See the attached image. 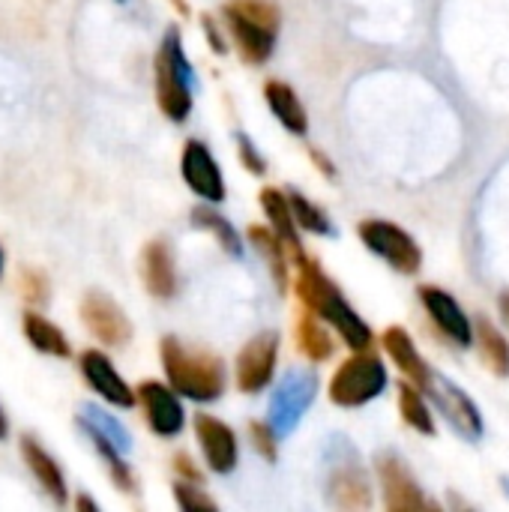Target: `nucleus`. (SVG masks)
I'll use <instances>...</instances> for the list:
<instances>
[{
    "mask_svg": "<svg viewBox=\"0 0 509 512\" xmlns=\"http://www.w3.org/2000/svg\"><path fill=\"white\" fill-rule=\"evenodd\" d=\"M153 75H156L159 111L168 120L183 123L192 114V66L183 54V42L177 30L165 33L153 60Z\"/></svg>",
    "mask_w": 509,
    "mask_h": 512,
    "instance_id": "20e7f679",
    "label": "nucleus"
},
{
    "mask_svg": "<svg viewBox=\"0 0 509 512\" xmlns=\"http://www.w3.org/2000/svg\"><path fill=\"white\" fill-rule=\"evenodd\" d=\"M327 486H330L327 489L330 504H336L342 510H369L372 507V486L357 462H336Z\"/></svg>",
    "mask_w": 509,
    "mask_h": 512,
    "instance_id": "6ab92c4d",
    "label": "nucleus"
},
{
    "mask_svg": "<svg viewBox=\"0 0 509 512\" xmlns=\"http://www.w3.org/2000/svg\"><path fill=\"white\" fill-rule=\"evenodd\" d=\"M297 294L309 312H315L324 324H330L345 339L348 348H354V351L372 348L369 324L354 312V306L345 300L339 285L309 255L303 261H297Z\"/></svg>",
    "mask_w": 509,
    "mask_h": 512,
    "instance_id": "f257e3e1",
    "label": "nucleus"
},
{
    "mask_svg": "<svg viewBox=\"0 0 509 512\" xmlns=\"http://www.w3.org/2000/svg\"><path fill=\"white\" fill-rule=\"evenodd\" d=\"M21 294L27 303H45L48 300V279L39 270H21Z\"/></svg>",
    "mask_w": 509,
    "mask_h": 512,
    "instance_id": "2f4dec72",
    "label": "nucleus"
},
{
    "mask_svg": "<svg viewBox=\"0 0 509 512\" xmlns=\"http://www.w3.org/2000/svg\"><path fill=\"white\" fill-rule=\"evenodd\" d=\"M429 396L438 402L441 414L453 423V429H459L465 438L477 441V438L483 435V417H480L477 405H474V402L468 399V393L459 390L453 381L435 375V378H432V387H429Z\"/></svg>",
    "mask_w": 509,
    "mask_h": 512,
    "instance_id": "2eb2a0df",
    "label": "nucleus"
},
{
    "mask_svg": "<svg viewBox=\"0 0 509 512\" xmlns=\"http://www.w3.org/2000/svg\"><path fill=\"white\" fill-rule=\"evenodd\" d=\"M21 453H24V462H27L30 474L39 480V486H42L57 504H63V501H66V480H63L57 462H54L33 438H24V441H21Z\"/></svg>",
    "mask_w": 509,
    "mask_h": 512,
    "instance_id": "4be33fe9",
    "label": "nucleus"
},
{
    "mask_svg": "<svg viewBox=\"0 0 509 512\" xmlns=\"http://www.w3.org/2000/svg\"><path fill=\"white\" fill-rule=\"evenodd\" d=\"M288 201H291V210H294L300 228H306V231H312V234H324V237L333 234V225H330L327 213H324L321 207H315L303 192L291 189V192H288Z\"/></svg>",
    "mask_w": 509,
    "mask_h": 512,
    "instance_id": "c85d7f7f",
    "label": "nucleus"
},
{
    "mask_svg": "<svg viewBox=\"0 0 509 512\" xmlns=\"http://www.w3.org/2000/svg\"><path fill=\"white\" fill-rule=\"evenodd\" d=\"M297 345L303 351V357H309L312 363H324L333 357L336 345H333V336L327 333L324 321L315 315V312H303L300 321H297Z\"/></svg>",
    "mask_w": 509,
    "mask_h": 512,
    "instance_id": "393cba45",
    "label": "nucleus"
},
{
    "mask_svg": "<svg viewBox=\"0 0 509 512\" xmlns=\"http://www.w3.org/2000/svg\"><path fill=\"white\" fill-rule=\"evenodd\" d=\"M180 171L186 186L207 204L225 201V177L222 168L216 165L210 147L204 141H186L183 156H180Z\"/></svg>",
    "mask_w": 509,
    "mask_h": 512,
    "instance_id": "1a4fd4ad",
    "label": "nucleus"
},
{
    "mask_svg": "<svg viewBox=\"0 0 509 512\" xmlns=\"http://www.w3.org/2000/svg\"><path fill=\"white\" fill-rule=\"evenodd\" d=\"M195 438L201 444V453L210 465V471L216 474H231L237 468V435L231 426H225L222 420L210 417V414H198L195 417Z\"/></svg>",
    "mask_w": 509,
    "mask_h": 512,
    "instance_id": "4468645a",
    "label": "nucleus"
},
{
    "mask_svg": "<svg viewBox=\"0 0 509 512\" xmlns=\"http://www.w3.org/2000/svg\"><path fill=\"white\" fill-rule=\"evenodd\" d=\"M162 369L168 384L195 402H216L225 393V363L201 348H186L174 336H165L159 345Z\"/></svg>",
    "mask_w": 509,
    "mask_h": 512,
    "instance_id": "f03ea898",
    "label": "nucleus"
},
{
    "mask_svg": "<svg viewBox=\"0 0 509 512\" xmlns=\"http://www.w3.org/2000/svg\"><path fill=\"white\" fill-rule=\"evenodd\" d=\"M390 378L384 363L369 351H354L330 378V402L339 408H360L387 390Z\"/></svg>",
    "mask_w": 509,
    "mask_h": 512,
    "instance_id": "39448f33",
    "label": "nucleus"
},
{
    "mask_svg": "<svg viewBox=\"0 0 509 512\" xmlns=\"http://www.w3.org/2000/svg\"><path fill=\"white\" fill-rule=\"evenodd\" d=\"M498 306H501V315H504V321L509 324V291H504V294H501Z\"/></svg>",
    "mask_w": 509,
    "mask_h": 512,
    "instance_id": "4c0bfd02",
    "label": "nucleus"
},
{
    "mask_svg": "<svg viewBox=\"0 0 509 512\" xmlns=\"http://www.w3.org/2000/svg\"><path fill=\"white\" fill-rule=\"evenodd\" d=\"M81 375H84V381H87L105 402H111V405H117V408H132L135 399H138V393L129 390V384L117 375L114 363H111L102 351H93V348H90V351L81 354Z\"/></svg>",
    "mask_w": 509,
    "mask_h": 512,
    "instance_id": "dca6fc26",
    "label": "nucleus"
},
{
    "mask_svg": "<svg viewBox=\"0 0 509 512\" xmlns=\"http://www.w3.org/2000/svg\"><path fill=\"white\" fill-rule=\"evenodd\" d=\"M198 483H189V480H183V483H177L174 486V498H177V507L186 512H216V501L204 492V489H195Z\"/></svg>",
    "mask_w": 509,
    "mask_h": 512,
    "instance_id": "7c9ffc66",
    "label": "nucleus"
},
{
    "mask_svg": "<svg viewBox=\"0 0 509 512\" xmlns=\"http://www.w3.org/2000/svg\"><path fill=\"white\" fill-rule=\"evenodd\" d=\"M357 234L363 240V246L378 255L381 261H387L393 270L405 273V276H414L420 273L423 267V249L420 243L405 231L399 228L396 222H387V219H366L357 225Z\"/></svg>",
    "mask_w": 509,
    "mask_h": 512,
    "instance_id": "423d86ee",
    "label": "nucleus"
},
{
    "mask_svg": "<svg viewBox=\"0 0 509 512\" xmlns=\"http://www.w3.org/2000/svg\"><path fill=\"white\" fill-rule=\"evenodd\" d=\"M222 15L240 51V60L252 66L270 60L282 24V12L273 0H231L225 3Z\"/></svg>",
    "mask_w": 509,
    "mask_h": 512,
    "instance_id": "7ed1b4c3",
    "label": "nucleus"
},
{
    "mask_svg": "<svg viewBox=\"0 0 509 512\" xmlns=\"http://www.w3.org/2000/svg\"><path fill=\"white\" fill-rule=\"evenodd\" d=\"M264 99L273 111V117L294 135H306L309 132V114H306V105L300 102L297 90L285 81H267L264 84Z\"/></svg>",
    "mask_w": 509,
    "mask_h": 512,
    "instance_id": "412c9836",
    "label": "nucleus"
},
{
    "mask_svg": "<svg viewBox=\"0 0 509 512\" xmlns=\"http://www.w3.org/2000/svg\"><path fill=\"white\" fill-rule=\"evenodd\" d=\"M378 480H381V492H384L387 510L417 512L432 507L426 501L420 483L408 474V468L396 456H381L378 459Z\"/></svg>",
    "mask_w": 509,
    "mask_h": 512,
    "instance_id": "ddd939ff",
    "label": "nucleus"
},
{
    "mask_svg": "<svg viewBox=\"0 0 509 512\" xmlns=\"http://www.w3.org/2000/svg\"><path fill=\"white\" fill-rule=\"evenodd\" d=\"M312 162H315V165H321L327 177H333V165H330V162L324 159V153H321V150H312Z\"/></svg>",
    "mask_w": 509,
    "mask_h": 512,
    "instance_id": "e433bc0d",
    "label": "nucleus"
},
{
    "mask_svg": "<svg viewBox=\"0 0 509 512\" xmlns=\"http://www.w3.org/2000/svg\"><path fill=\"white\" fill-rule=\"evenodd\" d=\"M240 162H243L252 174H264V171H267V162L258 156V150L252 147V141L243 138V135H240Z\"/></svg>",
    "mask_w": 509,
    "mask_h": 512,
    "instance_id": "72a5a7b5",
    "label": "nucleus"
},
{
    "mask_svg": "<svg viewBox=\"0 0 509 512\" xmlns=\"http://www.w3.org/2000/svg\"><path fill=\"white\" fill-rule=\"evenodd\" d=\"M276 360H279V336L276 333H258L249 345H243V351L237 354V387L240 393H261L276 372Z\"/></svg>",
    "mask_w": 509,
    "mask_h": 512,
    "instance_id": "6e6552de",
    "label": "nucleus"
},
{
    "mask_svg": "<svg viewBox=\"0 0 509 512\" xmlns=\"http://www.w3.org/2000/svg\"><path fill=\"white\" fill-rule=\"evenodd\" d=\"M141 279L144 288L156 297V300H171L177 291V273H174V258L171 249L162 240H153L144 246L141 252Z\"/></svg>",
    "mask_w": 509,
    "mask_h": 512,
    "instance_id": "aec40b11",
    "label": "nucleus"
},
{
    "mask_svg": "<svg viewBox=\"0 0 509 512\" xmlns=\"http://www.w3.org/2000/svg\"><path fill=\"white\" fill-rule=\"evenodd\" d=\"M258 198H261V210H264L270 228L279 234V240L285 243L288 255H291L294 261H303V258H306V249H303V240H300V231H297L300 225H297V216H294V210H291L288 192L267 186V189H261Z\"/></svg>",
    "mask_w": 509,
    "mask_h": 512,
    "instance_id": "a211bd4d",
    "label": "nucleus"
},
{
    "mask_svg": "<svg viewBox=\"0 0 509 512\" xmlns=\"http://www.w3.org/2000/svg\"><path fill=\"white\" fill-rule=\"evenodd\" d=\"M24 336H27V342H30L36 351H42V354H51V357H69V354H72L66 336H63L51 321H45V318L36 315V312H27V315H24Z\"/></svg>",
    "mask_w": 509,
    "mask_h": 512,
    "instance_id": "bb28decb",
    "label": "nucleus"
},
{
    "mask_svg": "<svg viewBox=\"0 0 509 512\" xmlns=\"http://www.w3.org/2000/svg\"><path fill=\"white\" fill-rule=\"evenodd\" d=\"M0 438H6V417H3V411H0Z\"/></svg>",
    "mask_w": 509,
    "mask_h": 512,
    "instance_id": "ea45409f",
    "label": "nucleus"
},
{
    "mask_svg": "<svg viewBox=\"0 0 509 512\" xmlns=\"http://www.w3.org/2000/svg\"><path fill=\"white\" fill-rule=\"evenodd\" d=\"M420 303L429 312V318L435 321V327L456 345H471L474 342V324L468 321L465 309L456 303V297L438 285H420Z\"/></svg>",
    "mask_w": 509,
    "mask_h": 512,
    "instance_id": "f8f14e48",
    "label": "nucleus"
},
{
    "mask_svg": "<svg viewBox=\"0 0 509 512\" xmlns=\"http://www.w3.org/2000/svg\"><path fill=\"white\" fill-rule=\"evenodd\" d=\"M249 435H252L255 450H258L267 462H276V429H273L270 423H252V426H249Z\"/></svg>",
    "mask_w": 509,
    "mask_h": 512,
    "instance_id": "473e14b6",
    "label": "nucleus"
},
{
    "mask_svg": "<svg viewBox=\"0 0 509 512\" xmlns=\"http://www.w3.org/2000/svg\"><path fill=\"white\" fill-rule=\"evenodd\" d=\"M315 393H318V375L309 369H294L282 378L270 402V426L276 429V435H288L303 420V414L315 402Z\"/></svg>",
    "mask_w": 509,
    "mask_h": 512,
    "instance_id": "0eeeda50",
    "label": "nucleus"
},
{
    "mask_svg": "<svg viewBox=\"0 0 509 512\" xmlns=\"http://www.w3.org/2000/svg\"><path fill=\"white\" fill-rule=\"evenodd\" d=\"M381 345H384V351L390 354V360L396 363V369H399L411 384H417L420 390L429 393L435 375H432L429 363L423 360V354L417 351L411 333H408L405 327H387L384 336H381Z\"/></svg>",
    "mask_w": 509,
    "mask_h": 512,
    "instance_id": "f3484780",
    "label": "nucleus"
},
{
    "mask_svg": "<svg viewBox=\"0 0 509 512\" xmlns=\"http://www.w3.org/2000/svg\"><path fill=\"white\" fill-rule=\"evenodd\" d=\"M399 414L405 420V426H411L420 435H435V417L423 399V390L417 384H411L408 378L399 384Z\"/></svg>",
    "mask_w": 509,
    "mask_h": 512,
    "instance_id": "a878e982",
    "label": "nucleus"
},
{
    "mask_svg": "<svg viewBox=\"0 0 509 512\" xmlns=\"http://www.w3.org/2000/svg\"><path fill=\"white\" fill-rule=\"evenodd\" d=\"M474 339H477V348H480L483 363H486L498 378H507L509 375L507 336H504V333H501L489 318H477V321H474Z\"/></svg>",
    "mask_w": 509,
    "mask_h": 512,
    "instance_id": "b1692460",
    "label": "nucleus"
},
{
    "mask_svg": "<svg viewBox=\"0 0 509 512\" xmlns=\"http://www.w3.org/2000/svg\"><path fill=\"white\" fill-rule=\"evenodd\" d=\"M90 435H93V441H96V450L102 453V459L108 462V474H111V480L120 486V492H132L135 489V477H132V471H129V465L120 459V447L114 444V441H108L102 432H96V429H87Z\"/></svg>",
    "mask_w": 509,
    "mask_h": 512,
    "instance_id": "c756f323",
    "label": "nucleus"
},
{
    "mask_svg": "<svg viewBox=\"0 0 509 512\" xmlns=\"http://www.w3.org/2000/svg\"><path fill=\"white\" fill-rule=\"evenodd\" d=\"M249 240L261 252V258L267 261L276 288L285 294L288 291V249H285V243L279 240V234L273 228H264V225H252L249 228Z\"/></svg>",
    "mask_w": 509,
    "mask_h": 512,
    "instance_id": "5701e85b",
    "label": "nucleus"
},
{
    "mask_svg": "<svg viewBox=\"0 0 509 512\" xmlns=\"http://www.w3.org/2000/svg\"><path fill=\"white\" fill-rule=\"evenodd\" d=\"M138 402L144 408V417H147V426L159 435V438H174L183 432V423H186V414H183V405L177 399V390L168 384H159V381H144L138 387Z\"/></svg>",
    "mask_w": 509,
    "mask_h": 512,
    "instance_id": "9b49d317",
    "label": "nucleus"
},
{
    "mask_svg": "<svg viewBox=\"0 0 509 512\" xmlns=\"http://www.w3.org/2000/svg\"><path fill=\"white\" fill-rule=\"evenodd\" d=\"M0 273H3V252H0Z\"/></svg>",
    "mask_w": 509,
    "mask_h": 512,
    "instance_id": "a19ab883",
    "label": "nucleus"
},
{
    "mask_svg": "<svg viewBox=\"0 0 509 512\" xmlns=\"http://www.w3.org/2000/svg\"><path fill=\"white\" fill-rule=\"evenodd\" d=\"M81 321L102 345L123 348L132 339V324L126 312L105 294H87L81 300Z\"/></svg>",
    "mask_w": 509,
    "mask_h": 512,
    "instance_id": "9d476101",
    "label": "nucleus"
},
{
    "mask_svg": "<svg viewBox=\"0 0 509 512\" xmlns=\"http://www.w3.org/2000/svg\"><path fill=\"white\" fill-rule=\"evenodd\" d=\"M201 24H204V33H207V42H210V48H213L216 54H222L228 45H225V39H222V33H219L216 21H213L210 15H204V18H201Z\"/></svg>",
    "mask_w": 509,
    "mask_h": 512,
    "instance_id": "c9c22d12",
    "label": "nucleus"
},
{
    "mask_svg": "<svg viewBox=\"0 0 509 512\" xmlns=\"http://www.w3.org/2000/svg\"><path fill=\"white\" fill-rule=\"evenodd\" d=\"M174 471H177L183 480H189V483H198V486L204 483V474L189 462V456H177V459H174Z\"/></svg>",
    "mask_w": 509,
    "mask_h": 512,
    "instance_id": "f704fd0d",
    "label": "nucleus"
},
{
    "mask_svg": "<svg viewBox=\"0 0 509 512\" xmlns=\"http://www.w3.org/2000/svg\"><path fill=\"white\" fill-rule=\"evenodd\" d=\"M78 510H96V504L90 498H78Z\"/></svg>",
    "mask_w": 509,
    "mask_h": 512,
    "instance_id": "58836bf2",
    "label": "nucleus"
},
{
    "mask_svg": "<svg viewBox=\"0 0 509 512\" xmlns=\"http://www.w3.org/2000/svg\"><path fill=\"white\" fill-rule=\"evenodd\" d=\"M192 222H195L198 228L210 231L228 255H234V258L243 255V240H240V234H237L234 225H228V219L219 216L216 210H210V207H195V210H192Z\"/></svg>",
    "mask_w": 509,
    "mask_h": 512,
    "instance_id": "cd10ccee",
    "label": "nucleus"
}]
</instances>
